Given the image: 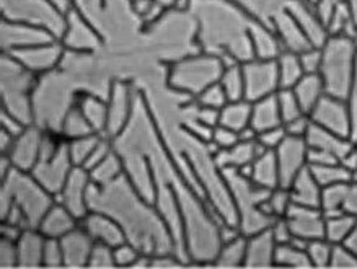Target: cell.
Here are the masks:
<instances>
[{"label": "cell", "mask_w": 357, "mask_h": 269, "mask_svg": "<svg viewBox=\"0 0 357 269\" xmlns=\"http://www.w3.org/2000/svg\"><path fill=\"white\" fill-rule=\"evenodd\" d=\"M320 209L325 217L347 214L357 219V183L356 181H346V183L333 185V186H326V188H323Z\"/></svg>", "instance_id": "obj_12"}, {"label": "cell", "mask_w": 357, "mask_h": 269, "mask_svg": "<svg viewBox=\"0 0 357 269\" xmlns=\"http://www.w3.org/2000/svg\"><path fill=\"white\" fill-rule=\"evenodd\" d=\"M255 22L271 28L273 20L284 12L291 0H234Z\"/></svg>", "instance_id": "obj_26"}, {"label": "cell", "mask_w": 357, "mask_h": 269, "mask_svg": "<svg viewBox=\"0 0 357 269\" xmlns=\"http://www.w3.org/2000/svg\"><path fill=\"white\" fill-rule=\"evenodd\" d=\"M276 247L278 243L269 229L247 237L245 268H274Z\"/></svg>", "instance_id": "obj_18"}, {"label": "cell", "mask_w": 357, "mask_h": 269, "mask_svg": "<svg viewBox=\"0 0 357 269\" xmlns=\"http://www.w3.org/2000/svg\"><path fill=\"white\" fill-rule=\"evenodd\" d=\"M250 123H252V103L247 102V100L229 102L220 109L219 126L240 132L250 128Z\"/></svg>", "instance_id": "obj_30"}, {"label": "cell", "mask_w": 357, "mask_h": 269, "mask_svg": "<svg viewBox=\"0 0 357 269\" xmlns=\"http://www.w3.org/2000/svg\"><path fill=\"white\" fill-rule=\"evenodd\" d=\"M196 102L197 105H201V107L222 109L227 103H229V100H227V95L224 92V89H222V85L217 82V84L207 86L204 92L197 95Z\"/></svg>", "instance_id": "obj_44"}, {"label": "cell", "mask_w": 357, "mask_h": 269, "mask_svg": "<svg viewBox=\"0 0 357 269\" xmlns=\"http://www.w3.org/2000/svg\"><path fill=\"white\" fill-rule=\"evenodd\" d=\"M342 2H346V0H318V3L315 6V10H317V15L321 18V22L325 23L330 20L331 13L335 12V8L337 6H341Z\"/></svg>", "instance_id": "obj_57"}, {"label": "cell", "mask_w": 357, "mask_h": 269, "mask_svg": "<svg viewBox=\"0 0 357 269\" xmlns=\"http://www.w3.org/2000/svg\"><path fill=\"white\" fill-rule=\"evenodd\" d=\"M274 240L278 245L289 243L292 240V230L289 227V222L286 217H274L271 225H269Z\"/></svg>", "instance_id": "obj_55"}, {"label": "cell", "mask_w": 357, "mask_h": 269, "mask_svg": "<svg viewBox=\"0 0 357 269\" xmlns=\"http://www.w3.org/2000/svg\"><path fill=\"white\" fill-rule=\"evenodd\" d=\"M89 268H116L113 247L105 243H95L91 249Z\"/></svg>", "instance_id": "obj_48"}, {"label": "cell", "mask_w": 357, "mask_h": 269, "mask_svg": "<svg viewBox=\"0 0 357 269\" xmlns=\"http://www.w3.org/2000/svg\"><path fill=\"white\" fill-rule=\"evenodd\" d=\"M247 258V237L240 235L231 242L222 243L217 252L212 266L214 268H245Z\"/></svg>", "instance_id": "obj_31"}, {"label": "cell", "mask_w": 357, "mask_h": 269, "mask_svg": "<svg viewBox=\"0 0 357 269\" xmlns=\"http://www.w3.org/2000/svg\"><path fill=\"white\" fill-rule=\"evenodd\" d=\"M211 142L214 144L219 151H224V148H229L231 146H235L236 142H240V137L236 131H231V129L224 126H217L214 128V131H212Z\"/></svg>", "instance_id": "obj_51"}, {"label": "cell", "mask_w": 357, "mask_h": 269, "mask_svg": "<svg viewBox=\"0 0 357 269\" xmlns=\"http://www.w3.org/2000/svg\"><path fill=\"white\" fill-rule=\"evenodd\" d=\"M80 224V220L75 217L74 214L69 213L64 206L59 203H54L47 209L45 217L41 219L40 227L38 230L50 238H62L67 235L70 230H74L77 225Z\"/></svg>", "instance_id": "obj_22"}, {"label": "cell", "mask_w": 357, "mask_h": 269, "mask_svg": "<svg viewBox=\"0 0 357 269\" xmlns=\"http://www.w3.org/2000/svg\"><path fill=\"white\" fill-rule=\"evenodd\" d=\"M91 183L90 173L84 167L72 168L69 178H67L64 188L57 194V203L82 220L89 214V204H86V191Z\"/></svg>", "instance_id": "obj_10"}, {"label": "cell", "mask_w": 357, "mask_h": 269, "mask_svg": "<svg viewBox=\"0 0 357 269\" xmlns=\"http://www.w3.org/2000/svg\"><path fill=\"white\" fill-rule=\"evenodd\" d=\"M357 224V219L347 214L325 217V238L331 245H341L349 237Z\"/></svg>", "instance_id": "obj_35"}, {"label": "cell", "mask_w": 357, "mask_h": 269, "mask_svg": "<svg viewBox=\"0 0 357 269\" xmlns=\"http://www.w3.org/2000/svg\"><path fill=\"white\" fill-rule=\"evenodd\" d=\"M344 245L357 256V224H356L354 230H352V232H351L349 237L344 240Z\"/></svg>", "instance_id": "obj_60"}, {"label": "cell", "mask_w": 357, "mask_h": 269, "mask_svg": "<svg viewBox=\"0 0 357 269\" xmlns=\"http://www.w3.org/2000/svg\"><path fill=\"white\" fill-rule=\"evenodd\" d=\"M286 10L291 13V17L301 26L303 35L307 36V40L310 41L313 47H321L325 45L330 35H328L325 23L317 15L315 7H312L305 0H291Z\"/></svg>", "instance_id": "obj_14"}, {"label": "cell", "mask_w": 357, "mask_h": 269, "mask_svg": "<svg viewBox=\"0 0 357 269\" xmlns=\"http://www.w3.org/2000/svg\"><path fill=\"white\" fill-rule=\"evenodd\" d=\"M357 66V40L347 36H330L321 46L320 77L326 95L349 100Z\"/></svg>", "instance_id": "obj_4"}, {"label": "cell", "mask_w": 357, "mask_h": 269, "mask_svg": "<svg viewBox=\"0 0 357 269\" xmlns=\"http://www.w3.org/2000/svg\"><path fill=\"white\" fill-rule=\"evenodd\" d=\"M308 168H310L312 175L315 176V180L318 181V185H320L321 188L351 181V171L347 170L346 167H342L341 163H331V165H318Z\"/></svg>", "instance_id": "obj_39"}, {"label": "cell", "mask_w": 357, "mask_h": 269, "mask_svg": "<svg viewBox=\"0 0 357 269\" xmlns=\"http://www.w3.org/2000/svg\"><path fill=\"white\" fill-rule=\"evenodd\" d=\"M195 118H196L197 121H199L201 124H204L206 128L214 129V128L219 126L220 109L209 108V107H201V105H197L196 113H195Z\"/></svg>", "instance_id": "obj_56"}, {"label": "cell", "mask_w": 357, "mask_h": 269, "mask_svg": "<svg viewBox=\"0 0 357 269\" xmlns=\"http://www.w3.org/2000/svg\"><path fill=\"white\" fill-rule=\"evenodd\" d=\"M289 227L292 230V237L307 240L325 238V215L321 209L305 208V206L294 204L286 214Z\"/></svg>", "instance_id": "obj_13"}, {"label": "cell", "mask_w": 357, "mask_h": 269, "mask_svg": "<svg viewBox=\"0 0 357 269\" xmlns=\"http://www.w3.org/2000/svg\"><path fill=\"white\" fill-rule=\"evenodd\" d=\"M252 46L255 52V59H278L282 52V46L279 43L276 33L271 28L255 22L252 26Z\"/></svg>", "instance_id": "obj_28"}, {"label": "cell", "mask_w": 357, "mask_h": 269, "mask_svg": "<svg viewBox=\"0 0 357 269\" xmlns=\"http://www.w3.org/2000/svg\"><path fill=\"white\" fill-rule=\"evenodd\" d=\"M113 152V147H111V142H109V137L108 136H103L100 139V142L96 144V147L93 148V152L90 153V157L86 158V162L84 163V168L86 171L93 170V168L98 165L105 160L106 157L109 155V153Z\"/></svg>", "instance_id": "obj_50"}, {"label": "cell", "mask_w": 357, "mask_h": 269, "mask_svg": "<svg viewBox=\"0 0 357 269\" xmlns=\"http://www.w3.org/2000/svg\"><path fill=\"white\" fill-rule=\"evenodd\" d=\"M271 30L276 33L278 40L282 46V51L301 54V52L307 51L308 47H313L310 45V41L307 40V36L303 35L301 26L297 25L296 20H294L291 13L287 10L281 12L276 18H274Z\"/></svg>", "instance_id": "obj_17"}, {"label": "cell", "mask_w": 357, "mask_h": 269, "mask_svg": "<svg viewBox=\"0 0 357 269\" xmlns=\"http://www.w3.org/2000/svg\"><path fill=\"white\" fill-rule=\"evenodd\" d=\"M129 97L124 86H116L111 93L108 102V126H106V136H116L123 131V124L129 116Z\"/></svg>", "instance_id": "obj_29"}, {"label": "cell", "mask_w": 357, "mask_h": 269, "mask_svg": "<svg viewBox=\"0 0 357 269\" xmlns=\"http://www.w3.org/2000/svg\"><path fill=\"white\" fill-rule=\"evenodd\" d=\"M340 163L342 167H346L349 171L357 170V146L352 147Z\"/></svg>", "instance_id": "obj_59"}, {"label": "cell", "mask_w": 357, "mask_h": 269, "mask_svg": "<svg viewBox=\"0 0 357 269\" xmlns=\"http://www.w3.org/2000/svg\"><path fill=\"white\" fill-rule=\"evenodd\" d=\"M276 98L279 105V113H281V118H282V124H286L289 121H292V119L305 114L292 89H279L276 93Z\"/></svg>", "instance_id": "obj_42"}, {"label": "cell", "mask_w": 357, "mask_h": 269, "mask_svg": "<svg viewBox=\"0 0 357 269\" xmlns=\"http://www.w3.org/2000/svg\"><path fill=\"white\" fill-rule=\"evenodd\" d=\"M72 168H74V163L70 160L67 142H64L54 157L50 160L38 162L30 173L36 178L43 188L50 191L52 196H57L64 188Z\"/></svg>", "instance_id": "obj_8"}, {"label": "cell", "mask_w": 357, "mask_h": 269, "mask_svg": "<svg viewBox=\"0 0 357 269\" xmlns=\"http://www.w3.org/2000/svg\"><path fill=\"white\" fill-rule=\"evenodd\" d=\"M333 245L326 238L310 240L307 245V254L313 268H330Z\"/></svg>", "instance_id": "obj_43"}, {"label": "cell", "mask_w": 357, "mask_h": 269, "mask_svg": "<svg viewBox=\"0 0 357 269\" xmlns=\"http://www.w3.org/2000/svg\"><path fill=\"white\" fill-rule=\"evenodd\" d=\"M279 74V89H294V85L303 77L301 59L296 52L282 51L276 59Z\"/></svg>", "instance_id": "obj_32"}, {"label": "cell", "mask_w": 357, "mask_h": 269, "mask_svg": "<svg viewBox=\"0 0 357 269\" xmlns=\"http://www.w3.org/2000/svg\"><path fill=\"white\" fill-rule=\"evenodd\" d=\"M305 2H307V3H310L312 7H315L317 3H318V0H305Z\"/></svg>", "instance_id": "obj_62"}, {"label": "cell", "mask_w": 357, "mask_h": 269, "mask_svg": "<svg viewBox=\"0 0 357 269\" xmlns=\"http://www.w3.org/2000/svg\"><path fill=\"white\" fill-rule=\"evenodd\" d=\"M250 126L258 134L282 126L276 93L252 103V123H250Z\"/></svg>", "instance_id": "obj_24"}, {"label": "cell", "mask_w": 357, "mask_h": 269, "mask_svg": "<svg viewBox=\"0 0 357 269\" xmlns=\"http://www.w3.org/2000/svg\"><path fill=\"white\" fill-rule=\"evenodd\" d=\"M263 152H266V148L258 142V139L255 142L240 141L235 146L217 152L214 155V162L220 171L227 170V168H236L238 170V168L252 163Z\"/></svg>", "instance_id": "obj_19"}, {"label": "cell", "mask_w": 357, "mask_h": 269, "mask_svg": "<svg viewBox=\"0 0 357 269\" xmlns=\"http://www.w3.org/2000/svg\"><path fill=\"white\" fill-rule=\"evenodd\" d=\"M274 266L279 268H294L305 269L313 268L307 249H302L292 243H282L276 247V256H274Z\"/></svg>", "instance_id": "obj_34"}, {"label": "cell", "mask_w": 357, "mask_h": 269, "mask_svg": "<svg viewBox=\"0 0 357 269\" xmlns=\"http://www.w3.org/2000/svg\"><path fill=\"white\" fill-rule=\"evenodd\" d=\"M292 206V198L291 191L289 188H284V186H278L271 191L269 198L263 203V210L271 217H286Z\"/></svg>", "instance_id": "obj_41"}, {"label": "cell", "mask_w": 357, "mask_h": 269, "mask_svg": "<svg viewBox=\"0 0 357 269\" xmlns=\"http://www.w3.org/2000/svg\"><path fill=\"white\" fill-rule=\"evenodd\" d=\"M62 134L72 141V139H79L84 136H90V134H95L93 128L89 123V119L85 118V114L82 113V109L77 107H72L67 113V116L62 121ZM98 134V132H96Z\"/></svg>", "instance_id": "obj_38"}, {"label": "cell", "mask_w": 357, "mask_h": 269, "mask_svg": "<svg viewBox=\"0 0 357 269\" xmlns=\"http://www.w3.org/2000/svg\"><path fill=\"white\" fill-rule=\"evenodd\" d=\"M219 84L222 85V89H224L229 102L245 100V80H243L242 64L225 67L220 75Z\"/></svg>", "instance_id": "obj_36"}, {"label": "cell", "mask_w": 357, "mask_h": 269, "mask_svg": "<svg viewBox=\"0 0 357 269\" xmlns=\"http://www.w3.org/2000/svg\"><path fill=\"white\" fill-rule=\"evenodd\" d=\"M305 142L308 147L321 148V151L330 152L331 155H335L340 162L344 158L346 153L356 146L351 139L341 137L335 132L326 131V129L317 126L315 123H312L310 128H308Z\"/></svg>", "instance_id": "obj_20"}, {"label": "cell", "mask_w": 357, "mask_h": 269, "mask_svg": "<svg viewBox=\"0 0 357 269\" xmlns=\"http://www.w3.org/2000/svg\"><path fill=\"white\" fill-rule=\"evenodd\" d=\"M303 74H320L321 67V47H308L298 54Z\"/></svg>", "instance_id": "obj_49"}, {"label": "cell", "mask_w": 357, "mask_h": 269, "mask_svg": "<svg viewBox=\"0 0 357 269\" xmlns=\"http://www.w3.org/2000/svg\"><path fill=\"white\" fill-rule=\"evenodd\" d=\"M0 264L2 268H13L18 266V249L15 240L2 237V243H0Z\"/></svg>", "instance_id": "obj_53"}, {"label": "cell", "mask_w": 357, "mask_h": 269, "mask_svg": "<svg viewBox=\"0 0 357 269\" xmlns=\"http://www.w3.org/2000/svg\"><path fill=\"white\" fill-rule=\"evenodd\" d=\"M330 268L335 269H357V256L344 243L333 245Z\"/></svg>", "instance_id": "obj_45"}, {"label": "cell", "mask_w": 357, "mask_h": 269, "mask_svg": "<svg viewBox=\"0 0 357 269\" xmlns=\"http://www.w3.org/2000/svg\"><path fill=\"white\" fill-rule=\"evenodd\" d=\"M157 2L160 3L162 7H165L167 10H170V8L175 7V2H176V0H157Z\"/></svg>", "instance_id": "obj_61"}, {"label": "cell", "mask_w": 357, "mask_h": 269, "mask_svg": "<svg viewBox=\"0 0 357 269\" xmlns=\"http://www.w3.org/2000/svg\"><path fill=\"white\" fill-rule=\"evenodd\" d=\"M114 252V261H116V268H134L137 258L141 256V249H139L136 245L124 242L118 247L113 248Z\"/></svg>", "instance_id": "obj_47"}, {"label": "cell", "mask_w": 357, "mask_h": 269, "mask_svg": "<svg viewBox=\"0 0 357 269\" xmlns=\"http://www.w3.org/2000/svg\"><path fill=\"white\" fill-rule=\"evenodd\" d=\"M62 252H64V266L82 268L89 266V259L93 249L95 240L79 224L74 230L61 238Z\"/></svg>", "instance_id": "obj_15"}, {"label": "cell", "mask_w": 357, "mask_h": 269, "mask_svg": "<svg viewBox=\"0 0 357 269\" xmlns=\"http://www.w3.org/2000/svg\"><path fill=\"white\" fill-rule=\"evenodd\" d=\"M250 180L255 185L266 190H274L279 186V170L276 152L266 151L252 162V176Z\"/></svg>", "instance_id": "obj_27"}, {"label": "cell", "mask_w": 357, "mask_h": 269, "mask_svg": "<svg viewBox=\"0 0 357 269\" xmlns=\"http://www.w3.org/2000/svg\"><path fill=\"white\" fill-rule=\"evenodd\" d=\"M77 107L82 109V113H84L85 118L89 119L93 131L106 136V126H108V105L100 102L98 98L91 97V95H85V97H82L80 103L77 105Z\"/></svg>", "instance_id": "obj_33"}, {"label": "cell", "mask_w": 357, "mask_h": 269, "mask_svg": "<svg viewBox=\"0 0 357 269\" xmlns=\"http://www.w3.org/2000/svg\"><path fill=\"white\" fill-rule=\"evenodd\" d=\"M287 137L286 131H284V126L268 129V131L258 134V142L266 148V151H276V148L281 146L284 139Z\"/></svg>", "instance_id": "obj_52"}, {"label": "cell", "mask_w": 357, "mask_h": 269, "mask_svg": "<svg viewBox=\"0 0 357 269\" xmlns=\"http://www.w3.org/2000/svg\"><path fill=\"white\" fill-rule=\"evenodd\" d=\"M2 180V215L13 208L22 214L26 229L40 227L41 219L54 204L52 194L38 183L30 171L18 170L15 167Z\"/></svg>", "instance_id": "obj_2"}, {"label": "cell", "mask_w": 357, "mask_h": 269, "mask_svg": "<svg viewBox=\"0 0 357 269\" xmlns=\"http://www.w3.org/2000/svg\"><path fill=\"white\" fill-rule=\"evenodd\" d=\"M294 93L301 103L303 113L310 116L313 108L317 107V103L325 97V84L320 74H303L301 80L294 85Z\"/></svg>", "instance_id": "obj_25"}, {"label": "cell", "mask_w": 357, "mask_h": 269, "mask_svg": "<svg viewBox=\"0 0 357 269\" xmlns=\"http://www.w3.org/2000/svg\"><path fill=\"white\" fill-rule=\"evenodd\" d=\"M354 144H356V146H357V137H356V139H354Z\"/></svg>", "instance_id": "obj_63"}, {"label": "cell", "mask_w": 357, "mask_h": 269, "mask_svg": "<svg viewBox=\"0 0 357 269\" xmlns=\"http://www.w3.org/2000/svg\"><path fill=\"white\" fill-rule=\"evenodd\" d=\"M310 119L317 126L326 129L330 132H335L337 136L347 139H351L352 136L351 108L346 100L325 95L317 103V107L313 108V112L310 113Z\"/></svg>", "instance_id": "obj_7"}, {"label": "cell", "mask_w": 357, "mask_h": 269, "mask_svg": "<svg viewBox=\"0 0 357 269\" xmlns=\"http://www.w3.org/2000/svg\"><path fill=\"white\" fill-rule=\"evenodd\" d=\"M43 266L46 268L64 266V252H62L61 238L46 237L45 252H43Z\"/></svg>", "instance_id": "obj_46"}, {"label": "cell", "mask_w": 357, "mask_h": 269, "mask_svg": "<svg viewBox=\"0 0 357 269\" xmlns=\"http://www.w3.org/2000/svg\"><path fill=\"white\" fill-rule=\"evenodd\" d=\"M222 175H224L225 185L230 191L231 199H234L236 209V224H238L240 232L245 237H252L255 233L269 229L273 217L264 213L263 203L269 198L273 190L255 185L252 180L245 178L235 168L222 170Z\"/></svg>", "instance_id": "obj_3"}, {"label": "cell", "mask_w": 357, "mask_h": 269, "mask_svg": "<svg viewBox=\"0 0 357 269\" xmlns=\"http://www.w3.org/2000/svg\"><path fill=\"white\" fill-rule=\"evenodd\" d=\"M103 137V134H90V136H84L79 139H72L67 141V147H69V155L70 160L74 163V167H84L86 158L90 157V153L93 152L96 144L100 142V139Z\"/></svg>", "instance_id": "obj_40"}, {"label": "cell", "mask_w": 357, "mask_h": 269, "mask_svg": "<svg viewBox=\"0 0 357 269\" xmlns=\"http://www.w3.org/2000/svg\"><path fill=\"white\" fill-rule=\"evenodd\" d=\"M46 237L38 229H25L17 242L18 266L38 268L43 266V252H45Z\"/></svg>", "instance_id": "obj_23"}, {"label": "cell", "mask_w": 357, "mask_h": 269, "mask_svg": "<svg viewBox=\"0 0 357 269\" xmlns=\"http://www.w3.org/2000/svg\"><path fill=\"white\" fill-rule=\"evenodd\" d=\"M291 191L292 203L297 206H305V208L320 209L321 206V193L323 188L318 185L315 176L312 175L310 168H303V170L296 176L292 185L289 186Z\"/></svg>", "instance_id": "obj_21"}, {"label": "cell", "mask_w": 357, "mask_h": 269, "mask_svg": "<svg viewBox=\"0 0 357 269\" xmlns=\"http://www.w3.org/2000/svg\"><path fill=\"white\" fill-rule=\"evenodd\" d=\"M91 183L106 186L114 183V180H118L123 175V162L119 160V157L114 152H111L103 162L98 163L93 170H90Z\"/></svg>", "instance_id": "obj_37"}, {"label": "cell", "mask_w": 357, "mask_h": 269, "mask_svg": "<svg viewBox=\"0 0 357 269\" xmlns=\"http://www.w3.org/2000/svg\"><path fill=\"white\" fill-rule=\"evenodd\" d=\"M43 134H45V131L31 128L30 124V126L25 128V131L13 139L12 147L3 155L10 158L12 165L18 170L31 171L36 167V163L40 162Z\"/></svg>", "instance_id": "obj_11"}, {"label": "cell", "mask_w": 357, "mask_h": 269, "mask_svg": "<svg viewBox=\"0 0 357 269\" xmlns=\"http://www.w3.org/2000/svg\"><path fill=\"white\" fill-rule=\"evenodd\" d=\"M224 69L225 67L220 57L207 54V52H197L170 66L168 85L176 92L196 98L207 86L220 80Z\"/></svg>", "instance_id": "obj_5"}, {"label": "cell", "mask_w": 357, "mask_h": 269, "mask_svg": "<svg viewBox=\"0 0 357 269\" xmlns=\"http://www.w3.org/2000/svg\"><path fill=\"white\" fill-rule=\"evenodd\" d=\"M190 12L197 22L202 52L234 56L240 64L255 59L250 36L255 20L234 0H192Z\"/></svg>", "instance_id": "obj_1"}, {"label": "cell", "mask_w": 357, "mask_h": 269, "mask_svg": "<svg viewBox=\"0 0 357 269\" xmlns=\"http://www.w3.org/2000/svg\"><path fill=\"white\" fill-rule=\"evenodd\" d=\"M307 142L305 139L291 137L284 139L276 151L278 170H279V186L289 188L296 176L303 168H307Z\"/></svg>", "instance_id": "obj_9"}, {"label": "cell", "mask_w": 357, "mask_h": 269, "mask_svg": "<svg viewBox=\"0 0 357 269\" xmlns=\"http://www.w3.org/2000/svg\"><path fill=\"white\" fill-rule=\"evenodd\" d=\"M80 225L95 240V243H105L114 248L118 245L128 242L121 225L101 213H89L80 220Z\"/></svg>", "instance_id": "obj_16"}, {"label": "cell", "mask_w": 357, "mask_h": 269, "mask_svg": "<svg viewBox=\"0 0 357 269\" xmlns=\"http://www.w3.org/2000/svg\"><path fill=\"white\" fill-rule=\"evenodd\" d=\"M245 100L250 103L278 93L279 74L276 59H252L242 64Z\"/></svg>", "instance_id": "obj_6"}, {"label": "cell", "mask_w": 357, "mask_h": 269, "mask_svg": "<svg viewBox=\"0 0 357 269\" xmlns=\"http://www.w3.org/2000/svg\"><path fill=\"white\" fill-rule=\"evenodd\" d=\"M351 108V116H352V142L357 137V66H356V75H354V84H352V90L349 95V100H347Z\"/></svg>", "instance_id": "obj_58"}, {"label": "cell", "mask_w": 357, "mask_h": 269, "mask_svg": "<svg viewBox=\"0 0 357 269\" xmlns=\"http://www.w3.org/2000/svg\"><path fill=\"white\" fill-rule=\"evenodd\" d=\"M310 124H312L310 116H308V114H302V116L292 119V121L282 124V126H284V131H286L287 136L305 139Z\"/></svg>", "instance_id": "obj_54"}]
</instances>
